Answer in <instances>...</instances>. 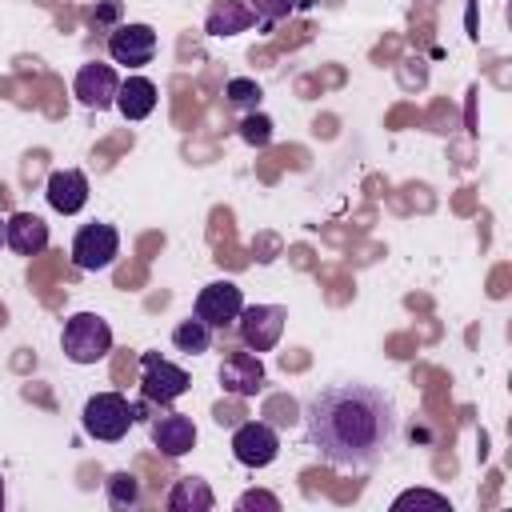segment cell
<instances>
[{
	"label": "cell",
	"instance_id": "ac0fdd59",
	"mask_svg": "<svg viewBox=\"0 0 512 512\" xmlns=\"http://www.w3.org/2000/svg\"><path fill=\"white\" fill-rule=\"evenodd\" d=\"M172 344H176L180 352H188V356H200V352L212 348V328H208L204 320L188 316V320H180V324L172 328Z\"/></svg>",
	"mask_w": 512,
	"mask_h": 512
},
{
	"label": "cell",
	"instance_id": "d6986e66",
	"mask_svg": "<svg viewBox=\"0 0 512 512\" xmlns=\"http://www.w3.org/2000/svg\"><path fill=\"white\" fill-rule=\"evenodd\" d=\"M104 492H108V504H112L116 512H132V508L140 504V480H136L132 472H112V476L104 480Z\"/></svg>",
	"mask_w": 512,
	"mask_h": 512
},
{
	"label": "cell",
	"instance_id": "7a4b0ae2",
	"mask_svg": "<svg viewBox=\"0 0 512 512\" xmlns=\"http://www.w3.org/2000/svg\"><path fill=\"white\" fill-rule=\"evenodd\" d=\"M60 348L72 364H96L112 352V328L104 316L96 312H76L64 320V332H60Z\"/></svg>",
	"mask_w": 512,
	"mask_h": 512
},
{
	"label": "cell",
	"instance_id": "7c38bea8",
	"mask_svg": "<svg viewBox=\"0 0 512 512\" xmlns=\"http://www.w3.org/2000/svg\"><path fill=\"white\" fill-rule=\"evenodd\" d=\"M220 384L228 396L236 400H248L264 388V364H260V352H228L224 364H220Z\"/></svg>",
	"mask_w": 512,
	"mask_h": 512
},
{
	"label": "cell",
	"instance_id": "cb8c5ba5",
	"mask_svg": "<svg viewBox=\"0 0 512 512\" xmlns=\"http://www.w3.org/2000/svg\"><path fill=\"white\" fill-rule=\"evenodd\" d=\"M236 508H240V512H252V508H264V512H280V500H276L272 492H260V488H252V492H244V496L236 500Z\"/></svg>",
	"mask_w": 512,
	"mask_h": 512
},
{
	"label": "cell",
	"instance_id": "9c48e42d",
	"mask_svg": "<svg viewBox=\"0 0 512 512\" xmlns=\"http://www.w3.org/2000/svg\"><path fill=\"white\" fill-rule=\"evenodd\" d=\"M108 56L124 68H144L156 56V28L152 24H116L108 32Z\"/></svg>",
	"mask_w": 512,
	"mask_h": 512
},
{
	"label": "cell",
	"instance_id": "ffe728a7",
	"mask_svg": "<svg viewBox=\"0 0 512 512\" xmlns=\"http://www.w3.org/2000/svg\"><path fill=\"white\" fill-rule=\"evenodd\" d=\"M224 100H228L232 108H240V112H256V104H260V84L248 80V76H232V80L224 84Z\"/></svg>",
	"mask_w": 512,
	"mask_h": 512
},
{
	"label": "cell",
	"instance_id": "2e32d148",
	"mask_svg": "<svg viewBox=\"0 0 512 512\" xmlns=\"http://www.w3.org/2000/svg\"><path fill=\"white\" fill-rule=\"evenodd\" d=\"M116 108L124 120H148L156 112V84L148 76H128L116 88Z\"/></svg>",
	"mask_w": 512,
	"mask_h": 512
},
{
	"label": "cell",
	"instance_id": "d4e9b609",
	"mask_svg": "<svg viewBox=\"0 0 512 512\" xmlns=\"http://www.w3.org/2000/svg\"><path fill=\"white\" fill-rule=\"evenodd\" d=\"M116 12H120V0H100V4L92 8V24H96V28H104Z\"/></svg>",
	"mask_w": 512,
	"mask_h": 512
},
{
	"label": "cell",
	"instance_id": "4316f807",
	"mask_svg": "<svg viewBox=\"0 0 512 512\" xmlns=\"http://www.w3.org/2000/svg\"><path fill=\"white\" fill-rule=\"evenodd\" d=\"M0 244H4V220H0Z\"/></svg>",
	"mask_w": 512,
	"mask_h": 512
},
{
	"label": "cell",
	"instance_id": "9a60e30c",
	"mask_svg": "<svg viewBox=\"0 0 512 512\" xmlns=\"http://www.w3.org/2000/svg\"><path fill=\"white\" fill-rule=\"evenodd\" d=\"M252 24H256V12L248 8V0H212V8L204 16V32L216 36V40L248 32Z\"/></svg>",
	"mask_w": 512,
	"mask_h": 512
},
{
	"label": "cell",
	"instance_id": "4fadbf2b",
	"mask_svg": "<svg viewBox=\"0 0 512 512\" xmlns=\"http://www.w3.org/2000/svg\"><path fill=\"white\" fill-rule=\"evenodd\" d=\"M44 196L60 216H76L88 204V176L80 168H56L44 184Z\"/></svg>",
	"mask_w": 512,
	"mask_h": 512
},
{
	"label": "cell",
	"instance_id": "8992f818",
	"mask_svg": "<svg viewBox=\"0 0 512 512\" xmlns=\"http://www.w3.org/2000/svg\"><path fill=\"white\" fill-rule=\"evenodd\" d=\"M120 256V232L112 224H84L72 240V260L80 272H104Z\"/></svg>",
	"mask_w": 512,
	"mask_h": 512
},
{
	"label": "cell",
	"instance_id": "484cf974",
	"mask_svg": "<svg viewBox=\"0 0 512 512\" xmlns=\"http://www.w3.org/2000/svg\"><path fill=\"white\" fill-rule=\"evenodd\" d=\"M0 508H4V476H0Z\"/></svg>",
	"mask_w": 512,
	"mask_h": 512
},
{
	"label": "cell",
	"instance_id": "603a6c76",
	"mask_svg": "<svg viewBox=\"0 0 512 512\" xmlns=\"http://www.w3.org/2000/svg\"><path fill=\"white\" fill-rule=\"evenodd\" d=\"M248 8L256 12L260 28H272L276 20H284V16L296 8V0H248Z\"/></svg>",
	"mask_w": 512,
	"mask_h": 512
},
{
	"label": "cell",
	"instance_id": "ba28073f",
	"mask_svg": "<svg viewBox=\"0 0 512 512\" xmlns=\"http://www.w3.org/2000/svg\"><path fill=\"white\" fill-rule=\"evenodd\" d=\"M276 452H280V436H276L272 424H264V420L236 424V432H232V456H236V464H244V468H268L276 460Z\"/></svg>",
	"mask_w": 512,
	"mask_h": 512
},
{
	"label": "cell",
	"instance_id": "52a82bcc",
	"mask_svg": "<svg viewBox=\"0 0 512 512\" xmlns=\"http://www.w3.org/2000/svg\"><path fill=\"white\" fill-rule=\"evenodd\" d=\"M240 308H244L240 284H232V280H212V284L200 288V296H196V304H192V316L204 320L208 328H228V324H236Z\"/></svg>",
	"mask_w": 512,
	"mask_h": 512
},
{
	"label": "cell",
	"instance_id": "44dd1931",
	"mask_svg": "<svg viewBox=\"0 0 512 512\" xmlns=\"http://www.w3.org/2000/svg\"><path fill=\"white\" fill-rule=\"evenodd\" d=\"M404 508H436V512H452L448 496L428 492V488H408V492H400V496L392 500V512H404Z\"/></svg>",
	"mask_w": 512,
	"mask_h": 512
},
{
	"label": "cell",
	"instance_id": "30bf717a",
	"mask_svg": "<svg viewBox=\"0 0 512 512\" xmlns=\"http://www.w3.org/2000/svg\"><path fill=\"white\" fill-rule=\"evenodd\" d=\"M116 88H120L116 68H112V64H100V60L80 64V72H76V80H72L76 100H80L84 108H92V112L112 108V104H116Z\"/></svg>",
	"mask_w": 512,
	"mask_h": 512
},
{
	"label": "cell",
	"instance_id": "277c9868",
	"mask_svg": "<svg viewBox=\"0 0 512 512\" xmlns=\"http://www.w3.org/2000/svg\"><path fill=\"white\" fill-rule=\"evenodd\" d=\"M188 388H192V376L180 364L164 360L160 352H144L140 356V392H144V404H160L164 408V404L180 400Z\"/></svg>",
	"mask_w": 512,
	"mask_h": 512
},
{
	"label": "cell",
	"instance_id": "3957f363",
	"mask_svg": "<svg viewBox=\"0 0 512 512\" xmlns=\"http://www.w3.org/2000/svg\"><path fill=\"white\" fill-rule=\"evenodd\" d=\"M80 424L92 440H104V444H116L128 436V428L136 424V408L128 404V396L120 392H96L84 400V412H80Z\"/></svg>",
	"mask_w": 512,
	"mask_h": 512
},
{
	"label": "cell",
	"instance_id": "e0dca14e",
	"mask_svg": "<svg viewBox=\"0 0 512 512\" xmlns=\"http://www.w3.org/2000/svg\"><path fill=\"white\" fill-rule=\"evenodd\" d=\"M164 504H168L172 512H212V508H216V496H212L208 480H200V476H180V480L172 484V492H168Z\"/></svg>",
	"mask_w": 512,
	"mask_h": 512
},
{
	"label": "cell",
	"instance_id": "7402d4cb",
	"mask_svg": "<svg viewBox=\"0 0 512 512\" xmlns=\"http://www.w3.org/2000/svg\"><path fill=\"white\" fill-rule=\"evenodd\" d=\"M240 140L252 144V148L272 144V120H268L264 112H248V116L240 120Z\"/></svg>",
	"mask_w": 512,
	"mask_h": 512
},
{
	"label": "cell",
	"instance_id": "5bb4252c",
	"mask_svg": "<svg viewBox=\"0 0 512 512\" xmlns=\"http://www.w3.org/2000/svg\"><path fill=\"white\" fill-rule=\"evenodd\" d=\"M4 244L20 256H40L48 248V224L32 212H12L4 220Z\"/></svg>",
	"mask_w": 512,
	"mask_h": 512
},
{
	"label": "cell",
	"instance_id": "8fae6325",
	"mask_svg": "<svg viewBox=\"0 0 512 512\" xmlns=\"http://www.w3.org/2000/svg\"><path fill=\"white\" fill-rule=\"evenodd\" d=\"M148 436H152V444L160 448V456H168V460H180V456H188V452L196 448V424H192V416H184V412L148 416Z\"/></svg>",
	"mask_w": 512,
	"mask_h": 512
},
{
	"label": "cell",
	"instance_id": "5b68a950",
	"mask_svg": "<svg viewBox=\"0 0 512 512\" xmlns=\"http://www.w3.org/2000/svg\"><path fill=\"white\" fill-rule=\"evenodd\" d=\"M284 320H288V312L280 304H244L236 316L240 344L248 352H272L284 336Z\"/></svg>",
	"mask_w": 512,
	"mask_h": 512
},
{
	"label": "cell",
	"instance_id": "6da1fadb",
	"mask_svg": "<svg viewBox=\"0 0 512 512\" xmlns=\"http://www.w3.org/2000/svg\"><path fill=\"white\" fill-rule=\"evenodd\" d=\"M308 440L332 468L368 472L400 436V416L388 392L372 384H328L304 408Z\"/></svg>",
	"mask_w": 512,
	"mask_h": 512
}]
</instances>
